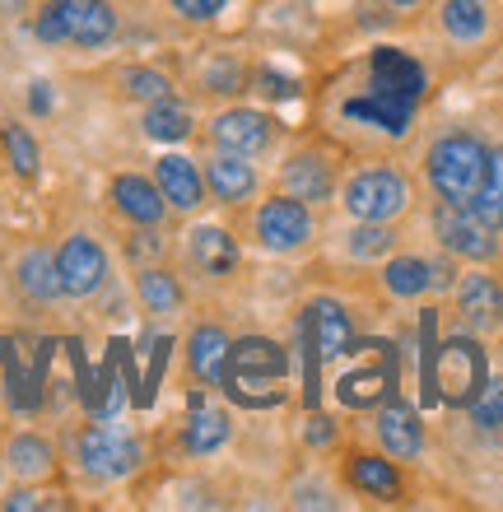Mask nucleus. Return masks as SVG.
Listing matches in <instances>:
<instances>
[{"label":"nucleus","mask_w":503,"mask_h":512,"mask_svg":"<svg viewBox=\"0 0 503 512\" xmlns=\"http://www.w3.org/2000/svg\"><path fill=\"white\" fill-rule=\"evenodd\" d=\"M140 298H145L150 312H173L182 294H177V280L168 270H145V275H140Z\"/></svg>","instance_id":"7c9ffc66"},{"label":"nucleus","mask_w":503,"mask_h":512,"mask_svg":"<svg viewBox=\"0 0 503 512\" xmlns=\"http://www.w3.org/2000/svg\"><path fill=\"white\" fill-rule=\"evenodd\" d=\"M224 359H229V340L219 326H196L191 331V368L201 382H224Z\"/></svg>","instance_id":"aec40b11"},{"label":"nucleus","mask_w":503,"mask_h":512,"mask_svg":"<svg viewBox=\"0 0 503 512\" xmlns=\"http://www.w3.org/2000/svg\"><path fill=\"white\" fill-rule=\"evenodd\" d=\"M10 466L19 475H42L52 466V447L42 443V438H33V433H24V438L10 443Z\"/></svg>","instance_id":"c756f323"},{"label":"nucleus","mask_w":503,"mask_h":512,"mask_svg":"<svg viewBox=\"0 0 503 512\" xmlns=\"http://www.w3.org/2000/svg\"><path fill=\"white\" fill-rule=\"evenodd\" d=\"M392 5H420V0H392Z\"/></svg>","instance_id":"c03bdc74"},{"label":"nucleus","mask_w":503,"mask_h":512,"mask_svg":"<svg viewBox=\"0 0 503 512\" xmlns=\"http://www.w3.org/2000/svg\"><path fill=\"white\" fill-rule=\"evenodd\" d=\"M126 89H131L136 98H150V103L168 98V80L159 75V70H126Z\"/></svg>","instance_id":"f704fd0d"},{"label":"nucleus","mask_w":503,"mask_h":512,"mask_svg":"<svg viewBox=\"0 0 503 512\" xmlns=\"http://www.w3.org/2000/svg\"><path fill=\"white\" fill-rule=\"evenodd\" d=\"M434 364H438V331H434V312H424V322H420V382H424V405H434L438 401V391H434Z\"/></svg>","instance_id":"2f4dec72"},{"label":"nucleus","mask_w":503,"mask_h":512,"mask_svg":"<svg viewBox=\"0 0 503 512\" xmlns=\"http://www.w3.org/2000/svg\"><path fill=\"white\" fill-rule=\"evenodd\" d=\"M80 461H84V471H94V475H126L140 461V443L131 433L98 424V429H89L80 438Z\"/></svg>","instance_id":"423d86ee"},{"label":"nucleus","mask_w":503,"mask_h":512,"mask_svg":"<svg viewBox=\"0 0 503 512\" xmlns=\"http://www.w3.org/2000/svg\"><path fill=\"white\" fill-rule=\"evenodd\" d=\"M159 191H164V201H173L177 210H196L201 205V177L191 168V159H159Z\"/></svg>","instance_id":"6ab92c4d"},{"label":"nucleus","mask_w":503,"mask_h":512,"mask_svg":"<svg viewBox=\"0 0 503 512\" xmlns=\"http://www.w3.org/2000/svg\"><path fill=\"white\" fill-rule=\"evenodd\" d=\"M443 28H448L457 42H476L480 33L490 28L485 0H448V5H443Z\"/></svg>","instance_id":"b1692460"},{"label":"nucleus","mask_w":503,"mask_h":512,"mask_svg":"<svg viewBox=\"0 0 503 512\" xmlns=\"http://www.w3.org/2000/svg\"><path fill=\"white\" fill-rule=\"evenodd\" d=\"M350 480L359 489H368L373 499H396V494H401V480H396L392 461H382V457H354L350 461Z\"/></svg>","instance_id":"393cba45"},{"label":"nucleus","mask_w":503,"mask_h":512,"mask_svg":"<svg viewBox=\"0 0 503 512\" xmlns=\"http://www.w3.org/2000/svg\"><path fill=\"white\" fill-rule=\"evenodd\" d=\"M392 387H396L392 368H359V373H350V378L340 382V401L345 405H373Z\"/></svg>","instance_id":"a878e982"},{"label":"nucleus","mask_w":503,"mask_h":512,"mask_svg":"<svg viewBox=\"0 0 503 512\" xmlns=\"http://www.w3.org/2000/svg\"><path fill=\"white\" fill-rule=\"evenodd\" d=\"M289 373V354L275 345V340L247 336L238 345H229V359H224V387L238 405H275L280 396L266 391L271 382H280Z\"/></svg>","instance_id":"f257e3e1"},{"label":"nucleus","mask_w":503,"mask_h":512,"mask_svg":"<svg viewBox=\"0 0 503 512\" xmlns=\"http://www.w3.org/2000/svg\"><path fill=\"white\" fill-rule=\"evenodd\" d=\"M252 187H257V173H252L247 154H229L224 149L219 159H210V191L219 201H243Z\"/></svg>","instance_id":"f3484780"},{"label":"nucleus","mask_w":503,"mask_h":512,"mask_svg":"<svg viewBox=\"0 0 503 512\" xmlns=\"http://www.w3.org/2000/svg\"><path fill=\"white\" fill-rule=\"evenodd\" d=\"M61 19H66V42L98 47L117 33V14L108 0H61Z\"/></svg>","instance_id":"9b49d317"},{"label":"nucleus","mask_w":503,"mask_h":512,"mask_svg":"<svg viewBox=\"0 0 503 512\" xmlns=\"http://www.w3.org/2000/svg\"><path fill=\"white\" fill-rule=\"evenodd\" d=\"M112 201H117V210H122L126 219H136V224H159V219H164V191L136 173H126L112 182Z\"/></svg>","instance_id":"ddd939ff"},{"label":"nucleus","mask_w":503,"mask_h":512,"mask_svg":"<svg viewBox=\"0 0 503 512\" xmlns=\"http://www.w3.org/2000/svg\"><path fill=\"white\" fill-rule=\"evenodd\" d=\"M345 117L382 126L387 135H401L410 126V117H415V98L392 94V89H373V94H364V98H350V103H345Z\"/></svg>","instance_id":"9d476101"},{"label":"nucleus","mask_w":503,"mask_h":512,"mask_svg":"<svg viewBox=\"0 0 503 512\" xmlns=\"http://www.w3.org/2000/svg\"><path fill=\"white\" fill-rule=\"evenodd\" d=\"M19 284H24L28 298H56L61 294V270H56V256L47 252H28L24 261H19Z\"/></svg>","instance_id":"4be33fe9"},{"label":"nucleus","mask_w":503,"mask_h":512,"mask_svg":"<svg viewBox=\"0 0 503 512\" xmlns=\"http://www.w3.org/2000/svg\"><path fill=\"white\" fill-rule=\"evenodd\" d=\"M378 438H382V447L392 452V457H415L420 452V419L410 415L401 401H392L387 410H382V419H378Z\"/></svg>","instance_id":"dca6fc26"},{"label":"nucleus","mask_w":503,"mask_h":512,"mask_svg":"<svg viewBox=\"0 0 503 512\" xmlns=\"http://www.w3.org/2000/svg\"><path fill=\"white\" fill-rule=\"evenodd\" d=\"M168 350H173V340H154V354H150V373H145V382H140L136 401L150 405L154 391H159V382H164V368H168Z\"/></svg>","instance_id":"72a5a7b5"},{"label":"nucleus","mask_w":503,"mask_h":512,"mask_svg":"<svg viewBox=\"0 0 503 512\" xmlns=\"http://www.w3.org/2000/svg\"><path fill=\"white\" fill-rule=\"evenodd\" d=\"M5 508H38V494H28V489H19V494H10V503H5Z\"/></svg>","instance_id":"37998d69"},{"label":"nucleus","mask_w":503,"mask_h":512,"mask_svg":"<svg viewBox=\"0 0 503 512\" xmlns=\"http://www.w3.org/2000/svg\"><path fill=\"white\" fill-rule=\"evenodd\" d=\"M303 336H308V345H313L322 359H336V354L350 350V317H345V308L340 303H331V298H317L313 308H308V317H303Z\"/></svg>","instance_id":"1a4fd4ad"},{"label":"nucleus","mask_w":503,"mask_h":512,"mask_svg":"<svg viewBox=\"0 0 503 512\" xmlns=\"http://www.w3.org/2000/svg\"><path fill=\"white\" fill-rule=\"evenodd\" d=\"M145 131H150L154 140H182V135L191 131V117H187V108H177V103L159 98V103L150 108V117H145Z\"/></svg>","instance_id":"c85d7f7f"},{"label":"nucleus","mask_w":503,"mask_h":512,"mask_svg":"<svg viewBox=\"0 0 503 512\" xmlns=\"http://www.w3.org/2000/svg\"><path fill=\"white\" fill-rule=\"evenodd\" d=\"M28 103H33V112H52V84H33V94H28Z\"/></svg>","instance_id":"a19ab883"},{"label":"nucleus","mask_w":503,"mask_h":512,"mask_svg":"<svg viewBox=\"0 0 503 512\" xmlns=\"http://www.w3.org/2000/svg\"><path fill=\"white\" fill-rule=\"evenodd\" d=\"M434 229H438V238H443L448 252L471 256V261H490V256L499 252L494 229L471 215V205H443V210L434 215Z\"/></svg>","instance_id":"39448f33"},{"label":"nucleus","mask_w":503,"mask_h":512,"mask_svg":"<svg viewBox=\"0 0 503 512\" xmlns=\"http://www.w3.org/2000/svg\"><path fill=\"white\" fill-rule=\"evenodd\" d=\"M191 256H196V266L210 270V275H229L233 261H238V247L224 229H201L196 233V243H191Z\"/></svg>","instance_id":"5701e85b"},{"label":"nucleus","mask_w":503,"mask_h":512,"mask_svg":"<svg viewBox=\"0 0 503 512\" xmlns=\"http://www.w3.org/2000/svg\"><path fill=\"white\" fill-rule=\"evenodd\" d=\"M177 14H187V19H210V14L224 10V0H173Z\"/></svg>","instance_id":"58836bf2"},{"label":"nucleus","mask_w":503,"mask_h":512,"mask_svg":"<svg viewBox=\"0 0 503 512\" xmlns=\"http://www.w3.org/2000/svg\"><path fill=\"white\" fill-rule=\"evenodd\" d=\"M471 415H476L480 429H499V424H503V391L485 387L476 401H471Z\"/></svg>","instance_id":"c9c22d12"},{"label":"nucleus","mask_w":503,"mask_h":512,"mask_svg":"<svg viewBox=\"0 0 503 512\" xmlns=\"http://www.w3.org/2000/svg\"><path fill=\"white\" fill-rule=\"evenodd\" d=\"M331 419H313V429H308V443H331Z\"/></svg>","instance_id":"79ce46f5"},{"label":"nucleus","mask_w":503,"mask_h":512,"mask_svg":"<svg viewBox=\"0 0 503 512\" xmlns=\"http://www.w3.org/2000/svg\"><path fill=\"white\" fill-rule=\"evenodd\" d=\"M373 89H392V94L420 98V94H424V70L415 66L406 52H396V47H382V52L373 56Z\"/></svg>","instance_id":"4468645a"},{"label":"nucleus","mask_w":503,"mask_h":512,"mask_svg":"<svg viewBox=\"0 0 503 512\" xmlns=\"http://www.w3.org/2000/svg\"><path fill=\"white\" fill-rule=\"evenodd\" d=\"M285 187H289V196H299V201H327V191H331V168H327L322 159H313V154H303V159L289 163Z\"/></svg>","instance_id":"412c9836"},{"label":"nucleus","mask_w":503,"mask_h":512,"mask_svg":"<svg viewBox=\"0 0 503 512\" xmlns=\"http://www.w3.org/2000/svg\"><path fill=\"white\" fill-rule=\"evenodd\" d=\"M257 233L261 243L275 247V252H289V247H299L308 238V210H303L299 196H280V201H266L257 215Z\"/></svg>","instance_id":"6e6552de"},{"label":"nucleus","mask_w":503,"mask_h":512,"mask_svg":"<svg viewBox=\"0 0 503 512\" xmlns=\"http://www.w3.org/2000/svg\"><path fill=\"white\" fill-rule=\"evenodd\" d=\"M205 80L219 84V94H233V89H238V70H233L229 61H219V66L205 70Z\"/></svg>","instance_id":"ea45409f"},{"label":"nucleus","mask_w":503,"mask_h":512,"mask_svg":"<svg viewBox=\"0 0 503 512\" xmlns=\"http://www.w3.org/2000/svg\"><path fill=\"white\" fill-rule=\"evenodd\" d=\"M429 284H434V266H429V261H420V256H401V261H392V266H387V289H392V294H401V298L424 294Z\"/></svg>","instance_id":"bb28decb"},{"label":"nucleus","mask_w":503,"mask_h":512,"mask_svg":"<svg viewBox=\"0 0 503 512\" xmlns=\"http://www.w3.org/2000/svg\"><path fill=\"white\" fill-rule=\"evenodd\" d=\"M457 303H462L466 322L476 326H494L503 317V289L490 275H466L462 289H457Z\"/></svg>","instance_id":"2eb2a0df"},{"label":"nucleus","mask_w":503,"mask_h":512,"mask_svg":"<svg viewBox=\"0 0 503 512\" xmlns=\"http://www.w3.org/2000/svg\"><path fill=\"white\" fill-rule=\"evenodd\" d=\"M5 145H10V163L19 168L24 177L38 173V145H33V135L24 126H5Z\"/></svg>","instance_id":"473e14b6"},{"label":"nucleus","mask_w":503,"mask_h":512,"mask_svg":"<svg viewBox=\"0 0 503 512\" xmlns=\"http://www.w3.org/2000/svg\"><path fill=\"white\" fill-rule=\"evenodd\" d=\"M56 270H61V294H94L98 284H103V275H108V256H103V247L94 243V238H70L66 247H61V256H56Z\"/></svg>","instance_id":"0eeeda50"},{"label":"nucleus","mask_w":503,"mask_h":512,"mask_svg":"<svg viewBox=\"0 0 503 512\" xmlns=\"http://www.w3.org/2000/svg\"><path fill=\"white\" fill-rule=\"evenodd\" d=\"M471 215L490 229H503V149L485 154V177H480V191L471 196Z\"/></svg>","instance_id":"a211bd4d"},{"label":"nucleus","mask_w":503,"mask_h":512,"mask_svg":"<svg viewBox=\"0 0 503 512\" xmlns=\"http://www.w3.org/2000/svg\"><path fill=\"white\" fill-rule=\"evenodd\" d=\"M490 387V373H485V350L476 340H448L438 345V364H434V391L438 401L448 405H471L480 391Z\"/></svg>","instance_id":"7ed1b4c3"},{"label":"nucleus","mask_w":503,"mask_h":512,"mask_svg":"<svg viewBox=\"0 0 503 512\" xmlns=\"http://www.w3.org/2000/svg\"><path fill=\"white\" fill-rule=\"evenodd\" d=\"M38 38H42V42H66V19H61V0L42 5V14H38Z\"/></svg>","instance_id":"4c0bfd02"},{"label":"nucleus","mask_w":503,"mask_h":512,"mask_svg":"<svg viewBox=\"0 0 503 512\" xmlns=\"http://www.w3.org/2000/svg\"><path fill=\"white\" fill-rule=\"evenodd\" d=\"M387 243H392V233L373 224V229H354L350 252H354V256H378V252H387Z\"/></svg>","instance_id":"e433bc0d"},{"label":"nucleus","mask_w":503,"mask_h":512,"mask_svg":"<svg viewBox=\"0 0 503 512\" xmlns=\"http://www.w3.org/2000/svg\"><path fill=\"white\" fill-rule=\"evenodd\" d=\"M485 154L490 149L480 145L476 135H448L438 140L434 154H429V182L448 205H471V196L480 191V177H485Z\"/></svg>","instance_id":"f03ea898"},{"label":"nucleus","mask_w":503,"mask_h":512,"mask_svg":"<svg viewBox=\"0 0 503 512\" xmlns=\"http://www.w3.org/2000/svg\"><path fill=\"white\" fill-rule=\"evenodd\" d=\"M266 140H271V122H266L261 112L233 108L215 122V145L229 149V154H257Z\"/></svg>","instance_id":"f8f14e48"},{"label":"nucleus","mask_w":503,"mask_h":512,"mask_svg":"<svg viewBox=\"0 0 503 512\" xmlns=\"http://www.w3.org/2000/svg\"><path fill=\"white\" fill-rule=\"evenodd\" d=\"M410 201L406 177L392 173V168H368V173L350 177L345 187V210H350L359 224H387L392 215H401Z\"/></svg>","instance_id":"20e7f679"},{"label":"nucleus","mask_w":503,"mask_h":512,"mask_svg":"<svg viewBox=\"0 0 503 512\" xmlns=\"http://www.w3.org/2000/svg\"><path fill=\"white\" fill-rule=\"evenodd\" d=\"M224 438H229V415H224V410H201V405H196V415H191V424H187V447L191 452H215Z\"/></svg>","instance_id":"cd10ccee"}]
</instances>
